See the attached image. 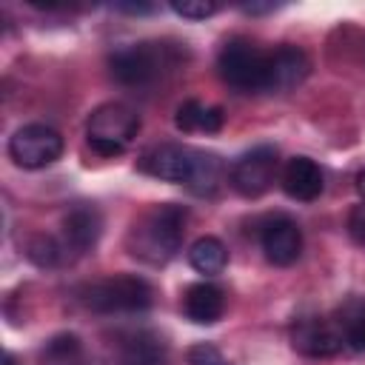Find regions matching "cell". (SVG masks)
<instances>
[{
	"label": "cell",
	"instance_id": "obj_1",
	"mask_svg": "<svg viewBox=\"0 0 365 365\" xmlns=\"http://www.w3.org/2000/svg\"><path fill=\"white\" fill-rule=\"evenodd\" d=\"M185 208L174 202L154 205L145 211L128 231V251L131 257L148 262V265H165L182 242L185 234Z\"/></svg>",
	"mask_w": 365,
	"mask_h": 365
},
{
	"label": "cell",
	"instance_id": "obj_2",
	"mask_svg": "<svg viewBox=\"0 0 365 365\" xmlns=\"http://www.w3.org/2000/svg\"><path fill=\"white\" fill-rule=\"evenodd\" d=\"M151 285L137 274H117L80 288V302L97 314H137L151 305Z\"/></svg>",
	"mask_w": 365,
	"mask_h": 365
},
{
	"label": "cell",
	"instance_id": "obj_3",
	"mask_svg": "<svg viewBox=\"0 0 365 365\" xmlns=\"http://www.w3.org/2000/svg\"><path fill=\"white\" fill-rule=\"evenodd\" d=\"M111 74L123 86H151L177 66V51L165 43L123 46L108 57Z\"/></svg>",
	"mask_w": 365,
	"mask_h": 365
},
{
	"label": "cell",
	"instance_id": "obj_4",
	"mask_svg": "<svg viewBox=\"0 0 365 365\" xmlns=\"http://www.w3.org/2000/svg\"><path fill=\"white\" fill-rule=\"evenodd\" d=\"M217 71L225 86H231L240 94H259L265 91L268 80V51L254 46L251 40L234 37L222 46L217 57Z\"/></svg>",
	"mask_w": 365,
	"mask_h": 365
},
{
	"label": "cell",
	"instance_id": "obj_5",
	"mask_svg": "<svg viewBox=\"0 0 365 365\" xmlns=\"http://www.w3.org/2000/svg\"><path fill=\"white\" fill-rule=\"evenodd\" d=\"M140 131V117L125 103H103L91 111L86 137L94 154L100 157H117L123 154L131 140Z\"/></svg>",
	"mask_w": 365,
	"mask_h": 365
},
{
	"label": "cell",
	"instance_id": "obj_6",
	"mask_svg": "<svg viewBox=\"0 0 365 365\" xmlns=\"http://www.w3.org/2000/svg\"><path fill=\"white\" fill-rule=\"evenodd\" d=\"M9 154L20 168H46L63 154V137L51 125L31 123L14 131L9 140Z\"/></svg>",
	"mask_w": 365,
	"mask_h": 365
},
{
	"label": "cell",
	"instance_id": "obj_7",
	"mask_svg": "<svg viewBox=\"0 0 365 365\" xmlns=\"http://www.w3.org/2000/svg\"><path fill=\"white\" fill-rule=\"evenodd\" d=\"M277 148L274 145H257L251 151H245L234 168H231V188L240 194V197H262L274 177H277Z\"/></svg>",
	"mask_w": 365,
	"mask_h": 365
},
{
	"label": "cell",
	"instance_id": "obj_8",
	"mask_svg": "<svg viewBox=\"0 0 365 365\" xmlns=\"http://www.w3.org/2000/svg\"><path fill=\"white\" fill-rule=\"evenodd\" d=\"M197 151L200 148H191V145L163 143V145H154L151 151H145L143 160H140V165L151 177H160L165 182H182L185 185L191 180V171H194V163H197Z\"/></svg>",
	"mask_w": 365,
	"mask_h": 365
},
{
	"label": "cell",
	"instance_id": "obj_9",
	"mask_svg": "<svg viewBox=\"0 0 365 365\" xmlns=\"http://www.w3.org/2000/svg\"><path fill=\"white\" fill-rule=\"evenodd\" d=\"M111 365H168V345L154 331H125L114 339Z\"/></svg>",
	"mask_w": 365,
	"mask_h": 365
},
{
	"label": "cell",
	"instance_id": "obj_10",
	"mask_svg": "<svg viewBox=\"0 0 365 365\" xmlns=\"http://www.w3.org/2000/svg\"><path fill=\"white\" fill-rule=\"evenodd\" d=\"M342 325H334L322 317L299 319L291 331V345L305 356H334L342 348Z\"/></svg>",
	"mask_w": 365,
	"mask_h": 365
},
{
	"label": "cell",
	"instance_id": "obj_11",
	"mask_svg": "<svg viewBox=\"0 0 365 365\" xmlns=\"http://www.w3.org/2000/svg\"><path fill=\"white\" fill-rule=\"evenodd\" d=\"M259 242H262L268 262L291 265V262H297V257L302 251V231L291 217H274L262 225Z\"/></svg>",
	"mask_w": 365,
	"mask_h": 365
},
{
	"label": "cell",
	"instance_id": "obj_12",
	"mask_svg": "<svg viewBox=\"0 0 365 365\" xmlns=\"http://www.w3.org/2000/svg\"><path fill=\"white\" fill-rule=\"evenodd\" d=\"M311 71L308 54L297 46H279L268 51V80L265 91H291L297 88Z\"/></svg>",
	"mask_w": 365,
	"mask_h": 365
},
{
	"label": "cell",
	"instance_id": "obj_13",
	"mask_svg": "<svg viewBox=\"0 0 365 365\" xmlns=\"http://www.w3.org/2000/svg\"><path fill=\"white\" fill-rule=\"evenodd\" d=\"M100 231H103V217L94 205H74L63 217V240L77 254L91 251L100 240Z\"/></svg>",
	"mask_w": 365,
	"mask_h": 365
},
{
	"label": "cell",
	"instance_id": "obj_14",
	"mask_svg": "<svg viewBox=\"0 0 365 365\" xmlns=\"http://www.w3.org/2000/svg\"><path fill=\"white\" fill-rule=\"evenodd\" d=\"M282 188L288 197L311 202L322 194V171L311 157H291L282 168Z\"/></svg>",
	"mask_w": 365,
	"mask_h": 365
},
{
	"label": "cell",
	"instance_id": "obj_15",
	"mask_svg": "<svg viewBox=\"0 0 365 365\" xmlns=\"http://www.w3.org/2000/svg\"><path fill=\"white\" fill-rule=\"evenodd\" d=\"M182 311H185V317H188L191 322H197V325H211V322H217V319L222 317V311H225V297H222V291H220L217 285H211V282H194V285H188V291H185V297H182Z\"/></svg>",
	"mask_w": 365,
	"mask_h": 365
},
{
	"label": "cell",
	"instance_id": "obj_16",
	"mask_svg": "<svg viewBox=\"0 0 365 365\" xmlns=\"http://www.w3.org/2000/svg\"><path fill=\"white\" fill-rule=\"evenodd\" d=\"M174 125L185 134L191 131H205V134H214L222 128V108L217 106H202L200 100H185L180 108H177V117H174Z\"/></svg>",
	"mask_w": 365,
	"mask_h": 365
},
{
	"label": "cell",
	"instance_id": "obj_17",
	"mask_svg": "<svg viewBox=\"0 0 365 365\" xmlns=\"http://www.w3.org/2000/svg\"><path fill=\"white\" fill-rule=\"evenodd\" d=\"M222 177H225L222 160L211 151H197V163H194V171H191V180L185 182V188L197 197H214L222 185Z\"/></svg>",
	"mask_w": 365,
	"mask_h": 365
},
{
	"label": "cell",
	"instance_id": "obj_18",
	"mask_svg": "<svg viewBox=\"0 0 365 365\" xmlns=\"http://www.w3.org/2000/svg\"><path fill=\"white\" fill-rule=\"evenodd\" d=\"M188 262H191L194 271H200L205 277H217L228 265V251L217 237H200L188 248Z\"/></svg>",
	"mask_w": 365,
	"mask_h": 365
},
{
	"label": "cell",
	"instance_id": "obj_19",
	"mask_svg": "<svg viewBox=\"0 0 365 365\" xmlns=\"http://www.w3.org/2000/svg\"><path fill=\"white\" fill-rule=\"evenodd\" d=\"M43 359L48 365H83L86 354H83V345H80V339L74 334H60V336L46 342Z\"/></svg>",
	"mask_w": 365,
	"mask_h": 365
},
{
	"label": "cell",
	"instance_id": "obj_20",
	"mask_svg": "<svg viewBox=\"0 0 365 365\" xmlns=\"http://www.w3.org/2000/svg\"><path fill=\"white\" fill-rule=\"evenodd\" d=\"M60 254H63V248H60V242H57L54 237L40 234V237H34V240L29 242V259L37 262L40 268L57 265V262H60Z\"/></svg>",
	"mask_w": 365,
	"mask_h": 365
},
{
	"label": "cell",
	"instance_id": "obj_21",
	"mask_svg": "<svg viewBox=\"0 0 365 365\" xmlns=\"http://www.w3.org/2000/svg\"><path fill=\"white\" fill-rule=\"evenodd\" d=\"M171 9L180 14V17H188V20H205L211 17L220 6L214 0H171Z\"/></svg>",
	"mask_w": 365,
	"mask_h": 365
},
{
	"label": "cell",
	"instance_id": "obj_22",
	"mask_svg": "<svg viewBox=\"0 0 365 365\" xmlns=\"http://www.w3.org/2000/svg\"><path fill=\"white\" fill-rule=\"evenodd\" d=\"M342 336L354 351H365V311L342 319Z\"/></svg>",
	"mask_w": 365,
	"mask_h": 365
},
{
	"label": "cell",
	"instance_id": "obj_23",
	"mask_svg": "<svg viewBox=\"0 0 365 365\" xmlns=\"http://www.w3.org/2000/svg\"><path fill=\"white\" fill-rule=\"evenodd\" d=\"M188 365H231V362L220 354V348H214L208 342H200L188 351Z\"/></svg>",
	"mask_w": 365,
	"mask_h": 365
},
{
	"label": "cell",
	"instance_id": "obj_24",
	"mask_svg": "<svg viewBox=\"0 0 365 365\" xmlns=\"http://www.w3.org/2000/svg\"><path fill=\"white\" fill-rule=\"evenodd\" d=\"M348 234H351L354 242L365 245V200L351 208V214H348Z\"/></svg>",
	"mask_w": 365,
	"mask_h": 365
},
{
	"label": "cell",
	"instance_id": "obj_25",
	"mask_svg": "<svg viewBox=\"0 0 365 365\" xmlns=\"http://www.w3.org/2000/svg\"><path fill=\"white\" fill-rule=\"evenodd\" d=\"M120 11H128V14H151L154 6L151 3H117Z\"/></svg>",
	"mask_w": 365,
	"mask_h": 365
},
{
	"label": "cell",
	"instance_id": "obj_26",
	"mask_svg": "<svg viewBox=\"0 0 365 365\" xmlns=\"http://www.w3.org/2000/svg\"><path fill=\"white\" fill-rule=\"evenodd\" d=\"M274 9H277V3H242V11H248V14H265Z\"/></svg>",
	"mask_w": 365,
	"mask_h": 365
},
{
	"label": "cell",
	"instance_id": "obj_27",
	"mask_svg": "<svg viewBox=\"0 0 365 365\" xmlns=\"http://www.w3.org/2000/svg\"><path fill=\"white\" fill-rule=\"evenodd\" d=\"M356 191H359V197L365 200V168L356 174Z\"/></svg>",
	"mask_w": 365,
	"mask_h": 365
},
{
	"label": "cell",
	"instance_id": "obj_28",
	"mask_svg": "<svg viewBox=\"0 0 365 365\" xmlns=\"http://www.w3.org/2000/svg\"><path fill=\"white\" fill-rule=\"evenodd\" d=\"M6 365H14V359H11V356H6Z\"/></svg>",
	"mask_w": 365,
	"mask_h": 365
}]
</instances>
